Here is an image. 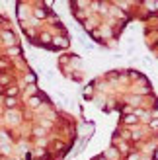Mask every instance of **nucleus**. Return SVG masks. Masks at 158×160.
I'll list each match as a JSON object with an SVG mask.
<instances>
[{"label":"nucleus","instance_id":"nucleus-1","mask_svg":"<svg viewBox=\"0 0 158 160\" xmlns=\"http://www.w3.org/2000/svg\"><path fill=\"white\" fill-rule=\"evenodd\" d=\"M2 37H4V39H6V43H10V45H12V43H16V37H14L10 31H4V35H2Z\"/></svg>","mask_w":158,"mask_h":160},{"label":"nucleus","instance_id":"nucleus-2","mask_svg":"<svg viewBox=\"0 0 158 160\" xmlns=\"http://www.w3.org/2000/svg\"><path fill=\"white\" fill-rule=\"evenodd\" d=\"M6 106H8V107H14V106H16V100H14V98H8V100H6Z\"/></svg>","mask_w":158,"mask_h":160}]
</instances>
